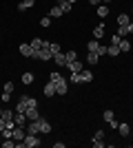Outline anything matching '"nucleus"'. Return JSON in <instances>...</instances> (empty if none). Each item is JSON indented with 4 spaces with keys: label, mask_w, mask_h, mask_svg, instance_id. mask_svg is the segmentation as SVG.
<instances>
[{
    "label": "nucleus",
    "mask_w": 133,
    "mask_h": 148,
    "mask_svg": "<svg viewBox=\"0 0 133 148\" xmlns=\"http://www.w3.org/2000/svg\"><path fill=\"white\" fill-rule=\"evenodd\" d=\"M124 27H127V33H129V36H131V33H133V20H131V22H129V25H124Z\"/></svg>",
    "instance_id": "nucleus-44"
},
{
    "label": "nucleus",
    "mask_w": 133,
    "mask_h": 148,
    "mask_svg": "<svg viewBox=\"0 0 133 148\" xmlns=\"http://www.w3.org/2000/svg\"><path fill=\"white\" fill-rule=\"evenodd\" d=\"M60 9H62V13H69L71 9H73V5H71V2H67V0H62V2H60Z\"/></svg>",
    "instance_id": "nucleus-26"
},
{
    "label": "nucleus",
    "mask_w": 133,
    "mask_h": 148,
    "mask_svg": "<svg viewBox=\"0 0 133 148\" xmlns=\"http://www.w3.org/2000/svg\"><path fill=\"white\" fill-rule=\"evenodd\" d=\"M93 139H104V133H102V130H95V135H93Z\"/></svg>",
    "instance_id": "nucleus-42"
},
{
    "label": "nucleus",
    "mask_w": 133,
    "mask_h": 148,
    "mask_svg": "<svg viewBox=\"0 0 133 148\" xmlns=\"http://www.w3.org/2000/svg\"><path fill=\"white\" fill-rule=\"evenodd\" d=\"M49 51L53 53V56H56V53H60V44H58V42H51V44H49Z\"/></svg>",
    "instance_id": "nucleus-32"
},
{
    "label": "nucleus",
    "mask_w": 133,
    "mask_h": 148,
    "mask_svg": "<svg viewBox=\"0 0 133 148\" xmlns=\"http://www.w3.org/2000/svg\"><path fill=\"white\" fill-rule=\"evenodd\" d=\"M27 108H29V106H27V99H25V95H22V97L18 99V104L13 106V111H16V113H25Z\"/></svg>",
    "instance_id": "nucleus-8"
},
{
    "label": "nucleus",
    "mask_w": 133,
    "mask_h": 148,
    "mask_svg": "<svg viewBox=\"0 0 133 148\" xmlns=\"http://www.w3.org/2000/svg\"><path fill=\"white\" fill-rule=\"evenodd\" d=\"M0 144H2L5 148H13V146H16V142H13V139H2Z\"/></svg>",
    "instance_id": "nucleus-34"
},
{
    "label": "nucleus",
    "mask_w": 133,
    "mask_h": 148,
    "mask_svg": "<svg viewBox=\"0 0 133 148\" xmlns=\"http://www.w3.org/2000/svg\"><path fill=\"white\" fill-rule=\"evenodd\" d=\"M131 16H133V11H131Z\"/></svg>",
    "instance_id": "nucleus-51"
},
{
    "label": "nucleus",
    "mask_w": 133,
    "mask_h": 148,
    "mask_svg": "<svg viewBox=\"0 0 133 148\" xmlns=\"http://www.w3.org/2000/svg\"><path fill=\"white\" fill-rule=\"evenodd\" d=\"M67 91H69L67 80H64V77H62V80H58L56 82V93H58V95H67Z\"/></svg>",
    "instance_id": "nucleus-2"
},
{
    "label": "nucleus",
    "mask_w": 133,
    "mask_h": 148,
    "mask_svg": "<svg viewBox=\"0 0 133 148\" xmlns=\"http://www.w3.org/2000/svg\"><path fill=\"white\" fill-rule=\"evenodd\" d=\"M53 62H56L58 66H67V56H64V53H56V56H53Z\"/></svg>",
    "instance_id": "nucleus-15"
},
{
    "label": "nucleus",
    "mask_w": 133,
    "mask_h": 148,
    "mask_svg": "<svg viewBox=\"0 0 133 148\" xmlns=\"http://www.w3.org/2000/svg\"><path fill=\"white\" fill-rule=\"evenodd\" d=\"M98 60H100V56H98V53H91V51H89V56H87V62H89V64L93 66V64H98Z\"/></svg>",
    "instance_id": "nucleus-22"
},
{
    "label": "nucleus",
    "mask_w": 133,
    "mask_h": 148,
    "mask_svg": "<svg viewBox=\"0 0 133 148\" xmlns=\"http://www.w3.org/2000/svg\"><path fill=\"white\" fill-rule=\"evenodd\" d=\"M87 49L91 51V53H98V49H100V40H95V38H93V40H89V42H87Z\"/></svg>",
    "instance_id": "nucleus-14"
},
{
    "label": "nucleus",
    "mask_w": 133,
    "mask_h": 148,
    "mask_svg": "<svg viewBox=\"0 0 133 148\" xmlns=\"http://www.w3.org/2000/svg\"><path fill=\"white\" fill-rule=\"evenodd\" d=\"M118 36H120V38L129 36V33H127V27H124V25H120V29H118Z\"/></svg>",
    "instance_id": "nucleus-37"
},
{
    "label": "nucleus",
    "mask_w": 133,
    "mask_h": 148,
    "mask_svg": "<svg viewBox=\"0 0 133 148\" xmlns=\"http://www.w3.org/2000/svg\"><path fill=\"white\" fill-rule=\"evenodd\" d=\"M25 99H27V106H29V108H38V102H36V97H29V95H25Z\"/></svg>",
    "instance_id": "nucleus-28"
},
{
    "label": "nucleus",
    "mask_w": 133,
    "mask_h": 148,
    "mask_svg": "<svg viewBox=\"0 0 133 148\" xmlns=\"http://www.w3.org/2000/svg\"><path fill=\"white\" fill-rule=\"evenodd\" d=\"M0 102H5V104H7V102H11V93H5V91H2V95H0Z\"/></svg>",
    "instance_id": "nucleus-35"
},
{
    "label": "nucleus",
    "mask_w": 133,
    "mask_h": 148,
    "mask_svg": "<svg viewBox=\"0 0 133 148\" xmlns=\"http://www.w3.org/2000/svg\"><path fill=\"white\" fill-rule=\"evenodd\" d=\"M38 60L49 62V60H53V53H51L49 49H40V51H38Z\"/></svg>",
    "instance_id": "nucleus-7"
},
{
    "label": "nucleus",
    "mask_w": 133,
    "mask_h": 148,
    "mask_svg": "<svg viewBox=\"0 0 133 148\" xmlns=\"http://www.w3.org/2000/svg\"><path fill=\"white\" fill-rule=\"evenodd\" d=\"M102 2H111V0H102Z\"/></svg>",
    "instance_id": "nucleus-48"
},
{
    "label": "nucleus",
    "mask_w": 133,
    "mask_h": 148,
    "mask_svg": "<svg viewBox=\"0 0 133 148\" xmlns=\"http://www.w3.org/2000/svg\"><path fill=\"white\" fill-rule=\"evenodd\" d=\"M67 69H69L71 73H80V71H82V62H80V60H73V62H67Z\"/></svg>",
    "instance_id": "nucleus-4"
},
{
    "label": "nucleus",
    "mask_w": 133,
    "mask_h": 148,
    "mask_svg": "<svg viewBox=\"0 0 133 148\" xmlns=\"http://www.w3.org/2000/svg\"><path fill=\"white\" fill-rule=\"evenodd\" d=\"M36 5V0H20L18 2V11H27L29 7H33Z\"/></svg>",
    "instance_id": "nucleus-13"
},
{
    "label": "nucleus",
    "mask_w": 133,
    "mask_h": 148,
    "mask_svg": "<svg viewBox=\"0 0 133 148\" xmlns=\"http://www.w3.org/2000/svg\"><path fill=\"white\" fill-rule=\"evenodd\" d=\"M118 47H120V51H122V53H127V51L131 49V42H129V40H124V38H122L120 42H118Z\"/></svg>",
    "instance_id": "nucleus-19"
},
{
    "label": "nucleus",
    "mask_w": 133,
    "mask_h": 148,
    "mask_svg": "<svg viewBox=\"0 0 133 148\" xmlns=\"http://www.w3.org/2000/svg\"><path fill=\"white\" fill-rule=\"evenodd\" d=\"M0 142H2V137H0Z\"/></svg>",
    "instance_id": "nucleus-50"
},
{
    "label": "nucleus",
    "mask_w": 133,
    "mask_h": 148,
    "mask_svg": "<svg viewBox=\"0 0 133 148\" xmlns=\"http://www.w3.org/2000/svg\"><path fill=\"white\" fill-rule=\"evenodd\" d=\"M18 51H20V56H25V58H31V53H33L31 44H20Z\"/></svg>",
    "instance_id": "nucleus-9"
},
{
    "label": "nucleus",
    "mask_w": 133,
    "mask_h": 148,
    "mask_svg": "<svg viewBox=\"0 0 133 148\" xmlns=\"http://www.w3.org/2000/svg\"><path fill=\"white\" fill-rule=\"evenodd\" d=\"M58 2H62V0H58Z\"/></svg>",
    "instance_id": "nucleus-49"
},
{
    "label": "nucleus",
    "mask_w": 133,
    "mask_h": 148,
    "mask_svg": "<svg viewBox=\"0 0 133 148\" xmlns=\"http://www.w3.org/2000/svg\"><path fill=\"white\" fill-rule=\"evenodd\" d=\"M80 80L82 82H93V73H91V71H80Z\"/></svg>",
    "instance_id": "nucleus-20"
},
{
    "label": "nucleus",
    "mask_w": 133,
    "mask_h": 148,
    "mask_svg": "<svg viewBox=\"0 0 133 148\" xmlns=\"http://www.w3.org/2000/svg\"><path fill=\"white\" fill-rule=\"evenodd\" d=\"M98 56H107V47H104V44H100V49H98Z\"/></svg>",
    "instance_id": "nucleus-41"
},
{
    "label": "nucleus",
    "mask_w": 133,
    "mask_h": 148,
    "mask_svg": "<svg viewBox=\"0 0 133 148\" xmlns=\"http://www.w3.org/2000/svg\"><path fill=\"white\" fill-rule=\"evenodd\" d=\"M104 146V142H102V139H93V148H102Z\"/></svg>",
    "instance_id": "nucleus-40"
},
{
    "label": "nucleus",
    "mask_w": 133,
    "mask_h": 148,
    "mask_svg": "<svg viewBox=\"0 0 133 148\" xmlns=\"http://www.w3.org/2000/svg\"><path fill=\"white\" fill-rule=\"evenodd\" d=\"M42 93L44 95H47V97H53V95H56V84H53V82H47V84H44V88H42Z\"/></svg>",
    "instance_id": "nucleus-6"
},
{
    "label": "nucleus",
    "mask_w": 133,
    "mask_h": 148,
    "mask_svg": "<svg viewBox=\"0 0 133 148\" xmlns=\"http://www.w3.org/2000/svg\"><path fill=\"white\" fill-rule=\"evenodd\" d=\"M7 128V122H5V119H2V117H0V133H2V130H5Z\"/></svg>",
    "instance_id": "nucleus-45"
},
{
    "label": "nucleus",
    "mask_w": 133,
    "mask_h": 148,
    "mask_svg": "<svg viewBox=\"0 0 133 148\" xmlns=\"http://www.w3.org/2000/svg\"><path fill=\"white\" fill-rule=\"evenodd\" d=\"M22 84H33V73H22Z\"/></svg>",
    "instance_id": "nucleus-29"
},
{
    "label": "nucleus",
    "mask_w": 133,
    "mask_h": 148,
    "mask_svg": "<svg viewBox=\"0 0 133 148\" xmlns=\"http://www.w3.org/2000/svg\"><path fill=\"white\" fill-rule=\"evenodd\" d=\"M42 42H44V40L33 38V40H31V49H33V51H40V49H42Z\"/></svg>",
    "instance_id": "nucleus-24"
},
{
    "label": "nucleus",
    "mask_w": 133,
    "mask_h": 148,
    "mask_svg": "<svg viewBox=\"0 0 133 148\" xmlns=\"http://www.w3.org/2000/svg\"><path fill=\"white\" fill-rule=\"evenodd\" d=\"M118 130H120V135H124V137L131 135V128H129V124H118Z\"/></svg>",
    "instance_id": "nucleus-18"
},
{
    "label": "nucleus",
    "mask_w": 133,
    "mask_h": 148,
    "mask_svg": "<svg viewBox=\"0 0 133 148\" xmlns=\"http://www.w3.org/2000/svg\"><path fill=\"white\" fill-rule=\"evenodd\" d=\"M22 144H25V148H38L40 146V139L36 135H29V133H27L25 139H22Z\"/></svg>",
    "instance_id": "nucleus-1"
},
{
    "label": "nucleus",
    "mask_w": 133,
    "mask_h": 148,
    "mask_svg": "<svg viewBox=\"0 0 133 148\" xmlns=\"http://www.w3.org/2000/svg\"><path fill=\"white\" fill-rule=\"evenodd\" d=\"M13 122H16V126H27V115L25 113H16V117H13Z\"/></svg>",
    "instance_id": "nucleus-11"
},
{
    "label": "nucleus",
    "mask_w": 133,
    "mask_h": 148,
    "mask_svg": "<svg viewBox=\"0 0 133 148\" xmlns=\"http://www.w3.org/2000/svg\"><path fill=\"white\" fill-rule=\"evenodd\" d=\"M67 2H71V5H73V2H78V0H67Z\"/></svg>",
    "instance_id": "nucleus-47"
},
{
    "label": "nucleus",
    "mask_w": 133,
    "mask_h": 148,
    "mask_svg": "<svg viewBox=\"0 0 133 148\" xmlns=\"http://www.w3.org/2000/svg\"><path fill=\"white\" fill-rule=\"evenodd\" d=\"M89 2H91V5H95V7H98V5H102V0H89Z\"/></svg>",
    "instance_id": "nucleus-46"
},
{
    "label": "nucleus",
    "mask_w": 133,
    "mask_h": 148,
    "mask_svg": "<svg viewBox=\"0 0 133 148\" xmlns=\"http://www.w3.org/2000/svg\"><path fill=\"white\" fill-rule=\"evenodd\" d=\"M13 91V82H7L5 84V93H11Z\"/></svg>",
    "instance_id": "nucleus-39"
},
{
    "label": "nucleus",
    "mask_w": 133,
    "mask_h": 148,
    "mask_svg": "<svg viewBox=\"0 0 133 148\" xmlns=\"http://www.w3.org/2000/svg\"><path fill=\"white\" fill-rule=\"evenodd\" d=\"M0 117L5 119V122H9V119H13V111H9V108H7V111H2V115H0Z\"/></svg>",
    "instance_id": "nucleus-30"
},
{
    "label": "nucleus",
    "mask_w": 133,
    "mask_h": 148,
    "mask_svg": "<svg viewBox=\"0 0 133 148\" xmlns=\"http://www.w3.org/2000/svg\"><path fill=\"white\" fill-rule=\"evenodd\" d=\"M27 133H29V135H38L40 133V126H38V119H36V122H27Z\"/></svg>",
    "instance_id": "nucleus-5"
},
{
    "label": "nucleus",
    "mask_w": 133,
    "mask_h": 148,
    "mask_svg": "<svg viewBox=\"0 0 133 148\" xmlns=\"http://www.w3.org/2000/svg\"><path fill=\"white\" fill-rule=\"evenodd\" d=\"M102 119H104V122H113V119H115V115H113V111H111V108H109V111H104V113H102Z\"/></svg>",
    "instance_id": "nucleus-23"
},
{
    "label": "nucleus",
    "mask_w": 133,
    "mask_h": 148,
    "mask_svg": "<svg viewBox=\"0 0 133 148\" xmlns=\"http://www.w3.org/2000/svg\"><path fill=\"white\" fill-rule=\"evenodd\" d=\"M129 22H131V16H127V13H120V16H118V27L120 25H129Z\"/></svg>",
    "instance_id": "nucleus-21"
},
{
    "label": "nucleus",
    "mask_w": 133,
    "mask_h": 148,
    "mask_svg": "<svg viewBox=\"0 0 133 148\" xmlns=\"http://www.w3.org/2000/svg\"><path fill=\"white\" fill-rule=\"evenodd\" d=\"M71 82H73V84H80V73H71Z\"/></svg>",
    "instance_id": "nucleus-36"
},
{
    "label": "nucleus",
    "mask_w": 133,
    "mask_h": 148,
    "mask_svg": "<svg viewBox=\"0 0 133 148\" xmlns=\"http://www.w3.org/2000/svg\"><path fill=\"white\" fill-rule=\"evenodd\" d=\"M25 135H27V128H25V126H16V128H13V139H16V142H22Z\"/></svg>",
    "instance_id": "nucleus-3"
},
{
    "label": "nucleus",
    "mask_w": 133,
    "mask_h": 148,
    "mask_svg": "<svg viewBox=\"0 0 133 148\" xmlns=\"http://www.w3.org/2000/svg\"><path fill=\"white\" fill-rule=\"evenodd\" d=\"M93 38L95 40H102V38H104V25H98L93 29Z\"/></svg>",
    "instance_id": "nucleus-16"
},
{
    "label": "nucleus",
    "mask_w": 133,
    "mask_h": 148,
    "mask_svg": "<svg viewBox=\"0 0 133 148\" xmlns=\"http://www.w3.org/2000/svg\"><path fill=\"white\" fill-rule=\"evenodd\" d=\"M49 16H51V18H60V16H62V9H60V5L53 7V9L49 11Z\"/></svg>",
    "instance_id": "nucleus-25"
},
{
    "label": "nucleus",
    "mask_w": 133,
    "mask_h": 148,
    "mask_svg": "<svg viewBox=\"0 0 133 148\" xmlns=\"http://www.w3.org/2000/svg\"><path fill=\"white\" fill-rule=\"evenodd\" d=\"M107 56H120V47H118V44H109L107 47Z\"/></svg>",
    "instance_id": "nucleus-17"
},
{
    "label": "nucleus",
    "mask_w": 133,
    "mask_h": 148,
    "mask_svg": "<svg viewBox=\"0 0 133 148\" xmlns=\"http://www.w3.org/2000/svg\"><path fill=\"white\" fill-rule=\"evenodd\" d=\"M131 135H133V133H131Z\"/></svg>",
    "instance_id": "nucleus-52"
},
{
    "label": "nucleus",
    "mask_w": 133,
    "mask_h": 148,
    "mask_svg": "<svg viewBox=\"0 0 133 148\" xmlns=\"http://www.w3.org/2000/svg\"><path fill=\"white\" fill-rule=\"evenodd\" d=\"M67 56V62H73V60H78V53L76 51H69V53H64Z\"/></svg>",
    "instance_id": "nucleus-33"
},
{
    "label": "nucleus",
    "mask_w": 133,
    "mask_h": 148,
    "mask_svg": "<svg viewBox=\"0 0 133 148\" xmlns=\"http://www.w3.org/2000/svg\"><path fill=\"white\" fill-rule=\"evenodd\" d=\"M120 40H122V38L118 36V33H115V36H111V44H118V42H120Z\"/></svg>",
    "instance_id": "nucleus-43"
},
{
    "label": "nucleus",
    "mask_w": 133,
    "mask_h": 148,
    "mask_svg": "<svg viewBox=\"0 0 133 148\" xmlns=\"http://www.w3.org/2000/svg\"><path fill=\"white\" fill-rule=\"evenodd\" d=\"M51 25V18H49V16H47V18H42V20H40V27H49Z\"/></svg>",
    "instance_id": "nucleus-38"
},
{
    "label": "nucleus",
    "mask_w": 133,
    "mask_h": 148,
    "mask_svg": "<svg viewBox=\"0 0 133 148\" xmlns=\"http://www.w3.org/2000/svg\"><path fill=\"white\" fill-rule=\"evenodd\" d=\"M25 115H27V119H29V122H36V119L40 117L38 108H27V111H25Z\"/></svg>",
    "instance_id": "nucleus-10"
},
{
    "label": "nucleus",
    "mask_w": 133,
    "mask_h": 148,
    "mask_svg": "<svg viewBox=\"0 0 133 148\" xmlns=\"http://www.w3.org/2000/svg\"><path fill=\"white\" fill-rule=\"evenodd\" d=\"M98 16H100V18L109 16V7H107V5H98Z\"/></svg>",
    "instance_id": "nucleus-27"
},
{
    "label": "nucleus",
    "mask_w": 133,
    "mask_h": 148,
    "mask_svg": "<svg viewBox=\"0 0 133 148\" xmlns=\"http://www.w3.org/2000/svg\"><path fill=\"white\" fill-rule=\"evenodd\" d=\"M49 80H51V82H53V84H56V82H58V80H62V75L58 73V71H51V75H49Z\"/></svg>",
    "instance_id": "nucleus-31"
},
{
    "label": "nucleus",
    "mask_w": 133,
    "mask_h": 148,
    "mask_svg": "<svg viewBox=\"0 0 133 148\" xmlns=\"http://www.w3.org/2000/svg\"><path fill=\"white\" fill-rule=\"evenodd\" d=\"M38 126H40V133H51V124L47 122V119L38 117Z\"/></svg>",
    "instance_id": "nucleus-12"
}]
</instances>
